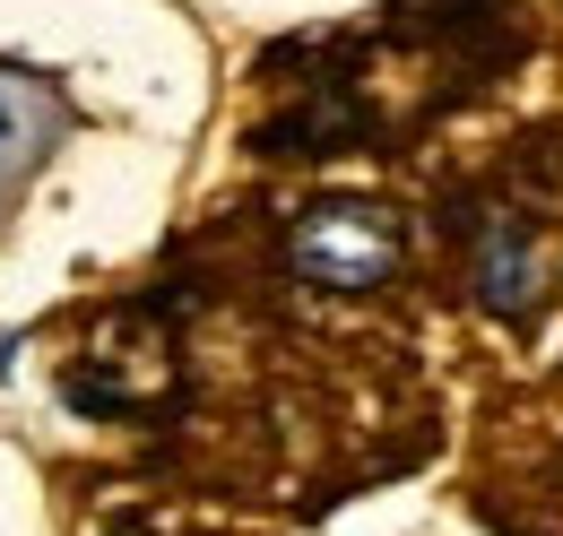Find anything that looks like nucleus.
Masks as SVG:
<instances>
[{
    "label": "nucleus",
    "mask_w": 563,
    "mask_h": 536,
    "mask_svg": "<svg viewBox=\"0 0 563 536\" xmlns=\"http://www.w3.org/2000/svg\"><path fill=\"white\" fill-rule=\"evenodd\" d=\"M399 252H408V225H399V208H382V200H321V208H303L295 234H286V268L303 286H321V294L390 286Z\"/></svg>",
    "instance_id": "1"
},
{
    "label": "nucleus",
    "mask_w": 563,
    "mask_h": 536,
    "mask_svg": "<svg viewBox=\"0 0 563 536\" xmlns=\"http://www.w3.org/2000/svg\"><path fill=\"white\" fill-rule=\"evenodd\" d=\"M477 294H486V312H503V321L538 312V294H547V252H538L529 225H494L486 243H477Z\"/></svg>",
    "instance_id": "2"
},
{
    "label": "nucleus",
    "mask_w": 563,
    "mask_h": 536,
    "mask_svg": "<svg viewBox=\"0 0 563 536\" xmlns=\"http://www.w3.org/2000/svg\"><path fill=\"white\" fill-rule=\"evenodd\" d=\"M9 138H18V96L0 87V156H9Z\"/></svg>",
    "instance_id": "3"
}]
</instances>
